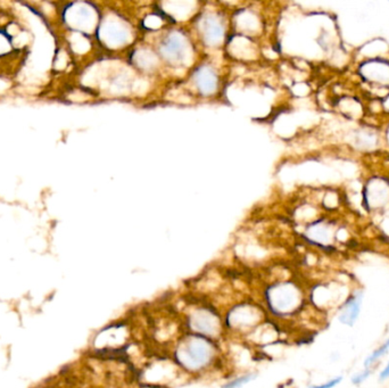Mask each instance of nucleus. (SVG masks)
Segmentation results:
<instances>
[{"instance_id": "nucleus-7", "label": "nucleus", "mask_w": 389, "mask_h": 388, "mask_svg": "<svg viewBox=\"0 0 389 388\" xmlns=\"http://www.w3.org/2000/svg\"><path fill=\"white\" fill-rule=\"evenodd\" d=\"M389 379V360L387 362V364L384 366V369L381 370L379 373V380L380 382H385V380Z\"/></svg>"}, {"instance_id": "nucleus-5", "label": "nucleus", "mask_w": 389, "mask_h": 388, "mask_svg": "<svg viewBox=\"0 0 389 388\" xmlns=\"http://www.w3.org/2000/svg\"><path fill=\"white\" fill-rule=\"evenodd\" d=\"M373 371H374V369L364 368L362 371L357 372L356 375L352 376V378H351L352 384H353V385H355V386H360L361 384H363L367 378H369L371 375H372Z\"/></svg>"}, {"instance_id": "nucleus-2", "label": "nucleus", "mask_w": 389, "mask_h": 388, "mask_svg": "<svg viewBox=\"0 0 389 388\" xmlns=\"http://www.w3.org/2000/svg\"><path fill=\"white\" fill-rule=\"evenodd\" d=\"M187 354H188L189 360L187 363H192L193 366H200L205 364L210 356V350H208L206 344L203 343H190L187 346Z\"/></svg>"}, {"instance_id": "nucleus-3", "label": "nucleus", "mask_w": 389, "mask_h": 388, "mask_svg": "<svg viewBox=\"0 0 389 388\" xmlns=\"http://www.w3.org/2000/svg\"><path fill=\"white\" fill-rule=\"evenodd\" d=\"M388 352H389V338H387L380 346H378L376 350L372 351V353L364 360L363 366L364 368L374 369L378 365V363L380 362V360L383 359Z\"/></svg>"}, {"instance_id": "nucleus-6", "label": "nucleus", "mask_w": 389, "mask_h": 388, "mask_svg": "<svg viewBox=\"0 0 389 388\" xmlns=\"http://www.w3.org/2000/svg\"><path fill=\"white\" fill-rule=\"evenodd\" d=\"M341 382H342V376H337V377H334V378L329 379L328 382L320 384V385H311L310 388H335V387H337Z\"/></svg>"}, {"instance_id": "nucleus-1", "label": "nucleus", "mask_w": 389, "mask_h": 388, "mask_svg": "<svg viewBox=\"0 0 389 388\" xmlns=\"http://www.w3.org/2000/svg\"><path fill=\"white\" fill-rule=\"evenodd\" d=\"M363 295L362 289H356L348 296L340 306V311L338 315L339 322L348 327L354 326L360 316L361 309H362Z\"/></svg>"}, {"instance_id": "nucleus-4", "label": "nucleus", "mask_w": 389, "mask_h": 388, "mask_svg": "<svg viewBox=\"0 0 389 388\" xmlns=\"http://www.w3.org/2000/svg\"><path fill=\"white\" fill-rule=\"evenodd\" d=\"M256 378V375L254 373H247V375H243L237 377V378L230 380L227 384H224L221 388H242L243 386L247 385V384L253 382Z\"/></svg>"}]
</instances>
